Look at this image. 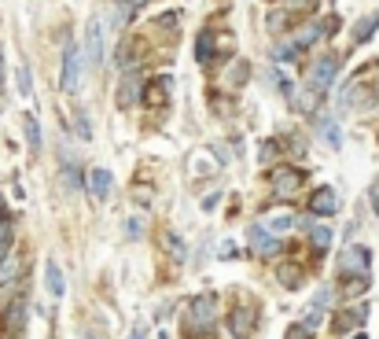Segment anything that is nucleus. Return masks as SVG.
<instances>
[{
    "label": "nucleus",
    "mask_w": 379,
    "mask_h": 339,
    "mask_svg": "<svg viewBox=\"0 0 379 339\" xmlns=\"http://www.w3.org/2000/svg\"><path fill=\"white\" fill-rule=\"evenodd\" d=\"M82 70H85L82 48L70 41L67 48H63V74H59V89H63V93H77V89H82Z\"/></svg>",
    "instance_id": "f257e3e1"
},
{
    "label": "nucleus",
    "mask_w": 379,
    "mask_h": 339,
    "mask_svg": "<svg viewBox=\"0 0 379 339\" xmlns=\"http://www.w3.org/2000/svg\"><path fill=\"white\" fill-rule=\"evenodd\" d=\"M217 321V299L214 295H199L192 299V314H188V329L199 336V332H210Z\"/></svg>",
    "instance_id": "f03ea898"
},
{
    "label": "nucleus",
    "mask_w": 379,
    "mask_h": 339,
    "mask_svg": "<svg viewBox=\"0 0 379 339\" xmlns=\"http://www.w3.org/2000/svg\"><path fill=\"white\" fill-rule=\"evenodd\" d=\"M272 181V195L277 199H291V195H298V188H302V174H298L295 166H277L269 174Z\"/></svg>",
    "instance_id": "7ed1b4c3"
},
{
    "label": "nucleus",
    "mask_w": 379,
    "mask_h": 339,
    "mask_svg": "<svg viewBox=\"0 0 379 339\" xmlns=\"http://www.w3.org/2000/svg\"><path fill=\"white\" fill-rule=\"evenodd\" d=\"M339 74V56H320L317 63H313V74H309V85L317 89V93H324Z\"/></svg>",
    "instance_id": "20e7f679"
},
{
    "label": "nucleus",
    "mask_w": 379,
    "mask_h": 339,
    "mask_svg": "<svg viewBox=\"0 0 379 339\" xmlns=\"http://www.w3.org/2000/svg\"><path fill=\"white\" fill-rule=\"evenodd\" d=\"M369 262H372L369 247H346L339 269H343V273H357V277H369Z\"/></svg>",
    "instance_id": "39448f33"
},
{
    "label": "nucleus",
    "mask_w": 379,
    "mask_h": 339,
    "mask_svg": "<svg viewBox=\"0 0 379 339\" xmlns=\"http://www.w3.org/2000/svg\"><path fill=\"white\" fill-rule=\"evenodd\" d=\"M229 329H232V336L236 339H247L254 329H258V314L251 306H236L232 310V317H229Z\"/></svg>",
    "instance_id": "423d86ee"
},
{
    "label": "nucleus",
    "mask_w": 379,
    "mask_h": 339,
    "mask_svg": "<svg viewBox=\"0 0 379 339\" xmlns=\"http://www.w3.org/2000/svg\"><path fill=\"white\" fill-rule=\"evenodd\" d=\"M251 243H254L258 255H277L280 251V236H277V232H269L265 225H254L251 229Z\"/></svg>",
    "instance_id": "0eeeda50"
},
{
    "label": "nucleus",
    "mask_w": 379,
    "mask_h": 339,
    "mask_svg": "<svg viewBox=\"0 0 379 339\" xmlns=\"http://www.w3.org/2000/svg\"><path fill=\"white\" fill-rule=\"evenodd\" d=\"M309 211L313 214H335L339 211V195H335V188H317L313 192V199H309Z\"/></svg>",
    "instance_id": "6e6552de"
},
{
    "label": "nucleus",
    "mask_w": 379,
    "mask_h": 339,
    "mask_svg": "<svg viewBox=\"0 0 379 339\" xmlns=\"http://www.w3.org/2000/svg\"><path fill=\"white\" fill-rule=\"evenodd\" d=\"M169 89H173V77H169V74H162L155 85H148V93H144L148 107H166V103H169Z\"/></svg>",
    "instance_id": "1a4fd4ad"
},
{
    "label": "nucleus",
    "mask_w": 379,
    "mask_h": 339,
    "mask_svg": "<svg viewBox=\"0 0 379 339\" xmlns=\"http://www.w3.org/2000/svg\"><path fill=\"white\" fill-rule=\"evenodd\" d=\"M85 48H88V59L100 63V56H103V26L96 19L88 22V30H85Z\"/></svg>",
    "instance_id": "9d476101"
},
{
    "label": "nucleus",
    "mask_w": 379,
    "mask_h": 339,
    "mask_svg": "<svg viewBox=\"0 0 379 339\" xmlns=\"http://www.w3.org/2000/svg\"><path fill=\"white\" fill-rule=\"evenodd\" d=\"M111 188H114V177L107 170H93V174H88V192H93L96 199H107Z\"/></svg>",
    "instance_id": "9b49d317"
},
{
    "label": "nucleus",
    "mask_w": 379,
    "mask_h": 339,
    "mask_svg": "<svg viewBox=\"0 0 379 339\" xmlns=\"http://www.w3.org/2000/svg\"><path fill=\"white\" fill-rule=\"evenodd\" d=\"M372 100H376V93H372L369 85H350L346 93H343L346 107H372Z\"/></svg>",
    "instance_id": "f8f14e48"
},
{
    "label": "nucleus",
    "mask_w": 379,
    "mask_h": 339,
    "mask_svg": "<svg viewBox=\"0 0 379 339\" xmlns=\"http://www.w3.org/2000/svg\"><path fill=\"white\" fill-rule=\"evenodd\" d=\"M159 247H162L169 258H180V262H185V240H180L173 229H162L159 232Z\"/></svg>",
    "instance_id": "ddd939ff"
},
{
    "label": "nucleus",
    "mask_w": 379,
    "mask_h": 339,
    "mask_svg": "<svg viewBox=\"0 0 379 339\" xmlns=\"http://www.w3.org/2000/svg\"><path fill=\"white\" fill-rule=\"evenodd\" d=\"M22 324H26V299H15V303L8 306V314H4V329L22 332Z\"/></svg>",
    "instance_id": "4468645a"
},
{
    "label": "nucleus",
    "mask_w": 379,
    "mask_h": 339,
    "mask_svg": "<svg viewBox=\"0 0 379 339\" xmlns=\"http://www.w3.org/2000/svg\"><path fill=\"white\" fill-rule=\"evenodd\" d=\"M364 314H369V310H364V306H354V310H346V314H339L335 329H339V332H350V329H354V324H361V321H364Z\"/></svg>",
    "instance_id": "2eb2a0df"
},
{
    "label": "nucleus",
    "mask_w": 379,
    "mask_h": 339,
    "mask_svg": "<svg viewBox=\"0 0 379 339\" xmlns=\"http://www.w3.org/2000/svg\"><path fill=\"white\" fill-rule=\"evenodd\" d=\"M137 103V77L125 74V82L118 85V107H133Z\"/></svg>",
    "instance_id": "dca6fc26"
},
{
    "label": "nucleus",
    "mask_w": 379,
    "mask_h": 339,
    "mask_svg": "<svg viewBox=\"0 0 379 339\" xmlns=\"http://www.w3.org/2000/svg\"><path fill=\"white\" fill-rule=\"evenodd\" d=\"M277 277H280V284H284V288H302V269H295V266H280L277 269Z\"/></svg>",
    "instance_id": "f3484780"
},
{
    "label": "nucleus",
    "mask_w": 379,
    "mask_h": 339,
    "mask_svg": "<svg viewBox=\"0 0 379 339\" xmlns=\"http://www.w3.org/2000/svg\"><path fill=\"white\" fill-rule=\"evenodd\" d=\"M48 292H52V295H63V292H67V280H63L59 262H48Z\"/></svg>",
    "instance_id": "a211bd4d"
},
{
    "label": "nucleus",
    "mask_w": 379,
    "mask_h": 339,
    "mask_svg": "<svg viewBox=\"0 0 379 339\" xmlns=\"http://www.w3.org/2000/svg\"><path fill=\"white\" fill-rule=\"evenodd\" d=\"M309 240H313V247H317V251H328V247H332V229L313 225V229H309Z\"/></svg>",
    "instance_id": "6ab92c4d"
},
{
    "label": "nucleus",
    "mask_w": 379,
    "mask_h": 339,
    "mask_svg": "<svg viewBox=\"0 0 379 339\" xmlns=\"http://www.w3.org/2000/svg\"><path fill=\"white\" fill-rule=\"evenodd\" d=\"M317 129H320V137L328 140L332 148H339V144H343V137H339V126H335L332 119H320V126H317Z\"/></svg>",
    "instance_id": "aec40b11"
},
{
    "label": "nucleus",
    "mask_w": 379,
    "mask_h": 339,
    "mask_svg": "<svg viewBox=\"0 0 379 339\" xmlns=\"http://www.w3.org/2000/svg\"><path fill=\"white\" fill-rule=\"evenodd\" d=\"M26 140H30V148H33V151L41 148V126H37L33 114H26Z\"/></svg>",
    "instance_id": "412c9836"
},
{
    "label": "nucleus",
    "mask_w": 379,
    "mask_h": 339,
    "mask_svg": "<svg viewBox=\"0 0 379 339\" xmlns=\"http://www.w3.org/2000/svg\"><path fill=\"white\" fill-rule=\"evenodd\" d=\"M376 26H379V19H376V15H369V19H364V22L357 26V30H354V41H357V45H361V41H369V37L376 33Z\"/></svg>",
    "instance_id": "4be33fe9"
},
{
    "label": "nucleus",
    "mask_w": 379,
    "mask_h": 339,
    "mask_svg": "<svg viewBox=\"0 0 379 339\" xmlns=\"http://www.w3.org/2000/svg\"><path fill=\"white\" fill-rule=\"evenodd\" d=\"M74 126H77V137H82V140L93 137V122H88V114H85V111H77V114H74Z\"/></svg>",
    "instance_id": "5701e85b"
},
{
    "label": "nucleus",
    "mask_w": 379,
    "mask_h": 339,
    "mask_svg": "<svg viewBox=\"0 0 379 339\" xmlns=\"http://www.w3.org/2000/svg\"><path fill=\"white\" fill-rule=\"evenodd\" d=\"M291 225H295V218H287V214H280V218H269V232H277V236H280V232H287Z\"/></svg>",
    "instance_id": "b1692460"
},
{
    "label": "nucleus",
    "mask_w": 379,
    "mask_h": 339,
    "mask_svg": "<svg viewBox=\"0 0 379 339\" xmlns=\"http://www.w3.org/2000/svg\"><path fill=\"white\" fill-rule=\"evenodd\" d=\"M15 74H19V93H22V96H30V93H33V85H30V70L19 67Z\"/></svg>",
    "instance_id": "393cba45"
},
{
    "label": "nucleus",
    "mask_w": 379,
    "mask_h": 339,
    "mask_svg": "<svg viewBox=\"0 0 379 339\" xmlns=\"http://www.w3.org/2000/svg\"><path fill=\"white\" fill-rule=\"evenodd\" d=\"M15 273H19V262L11 258V262H8L4 269H0V284H11V277H15Z\"/></svg>",
    "instance_id": "a878e982"
},
{
    "label": "nucleus",
    "mask_w": 379,
    "mask_h": 339,
    "mask_svg": "<svg viewBox=\"0 0 379 339\" xmlns=\"http://www.w3.org/2000/svg\"><path fill=\"white\" fill-rule=\"evenodd\" d=\"M258 155H261V163H272V159H277V144H269V140H265Z\"/></svg>",
    "instance_id": "bb28decb"
},
{
    "label": "nucleus",
    "mask_w": 379,
    "mask_h": 339,
    "mask_svg": "<svg viewBox=\"0 0 379 339\" xmlns=\"http://www.w3.org/2000/svg\"><path fill=\"white\" fill-rule=\"evenodd\" d=\"M317 324H320V306H313L306 314V329H317Z\"/></svg>",
    "instance_id": "cd10ccee"
},
{
    "label": "nucleus",
    "mask_w": 379,
    "mask_h": 339,
    "mask_svg": "<svg viewBox=\"0 0 379 339\" xmlns=\"http://www.w3.org/2000/svg\"><path fill=\"white\" fill-rule=\"evenodd\" d=\"M11 243V229L4 225V221H0V255H4V247Z\"/></svg>",
    "instance_id": "c85d7f7f"
},
{
    "label": "nucleus",
    "mask_w": 379,
    "mask_h": 339,
    "mask_svg": "<svg viewBox=\"0 0 379 339\" xmlns=\"http://www.w3.org/2000/svg\"><path fill=\"white\" fill-rule=\"evenodd\" d=\"M287 339H309V329H306V324H302V329H298V324H295V329L287 332Z\"/></svg>",
    "instance_id": "c756f323"
},
{
    "label": "nucleus",
    "mask_w": 379,
    "mask_h": 339,
    "mask_svg": "<svg viewBox=\"0 0 379 339\" xmlns=\"http://www.w3.org/2000/svg\"><path fill=\"white\" fill-rule=\"evenodd\" d=\"M372 199H376V211H379V185L372 188Z\"/></svg>",
    "instance_id": "7c9ffc66"
},
{
    "label": "nucleus",
    "mask_w": 379,
    "mask_h": 339,
    "mask_svg": "<svg viewBox=\"0 0 379 339\" xmlns=\"http://www.w3.org/2000/svg\"><path fill=\"white\" fill-rule=\"evenodd\" d=\"M0 77H4V48H0Z\"/></svg>",
    "instance_id": "2f4dec72"
},
{
    "label": "nucleus",
    "mask_w": 379,
    "mask_h": 339,
    "mask_svg": "<svg viewBox=\"0 0 379 339\" xmlns=\"http://www.w3.org/2000/svg\"><path fill=\"white\" fill-rule=\"evenodd\" d=\"M0 214H4V199H0Z\"/></svg>",
    "instance_id": "473e14b6"
},
{
    "label": "nucleus",
    "mask_w": 379,
    "mask_h": 339,
    "mask_svg": "<svg viewBox=\"0 0 379 339\" xmlns=\"http://www.w3.org/2000/svg\"><path fill=\"white\" fill-rule=\"evenodd\" d=\"M133 339H144V332H137V336H133Z\"/></svg>",
    "instance_id": "72a5a7b5"
},
{
    "label": "nucleus",
    "mask_w": 379,
    "mask_h": 339,
    "mask_svg": "<svg viewBox=\"0 0 379 339\" xmlns=\"http://www.w3.org/2000/svg\"><path fill=\"white\" fill-rule=\"evenodd\" d=\"M0 107H4V96H0Z\"/></svg>",
    "instance_id": "f704fd0d"
}]
</instances>
